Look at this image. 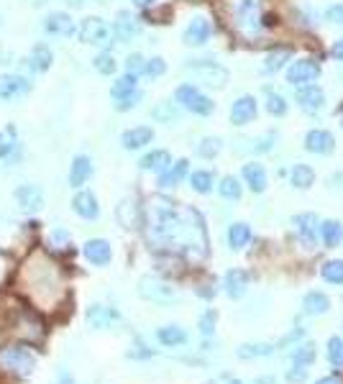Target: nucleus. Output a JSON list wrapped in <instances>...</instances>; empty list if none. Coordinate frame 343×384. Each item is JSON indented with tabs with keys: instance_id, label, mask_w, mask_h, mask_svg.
Masks as SVG:
<instances>
[{
	"instance_id": "1",
	"label": "nucleus",
	"mask_w": 343,
	"mask_h": 384,
	"mask_svg": "<svg viewBox=\"0 0 343 384\" xmlns=\"http://www.w3.org/2000/svg\"><path fill=\"white\" fill-rule=\"evenodd\" d=\"M146 238L154 249H167L187 259L208 256V231L205 220L195 208H177L167 198H154L149 202Z\"/></svg>"
},
{
	"instance_id": "2",
	"label": "nucleus",
	"mask_w": 343,
	"mask_h": 384,
	"mask_svg": "<svg viewBox=\"0 0 343 384\" xmlns=\"http://www.w3.org/2000/svg\"><path fill=\"white\" fill-rule=\"evenodd\" d=\"M24 290L28 293V297H34L39 308H54L64 295V282H62L59 267L42 251H34L26 259Z\"/></svg>"
},
{
	"instance_id": "3",
	"label": "nucleus",
	"mask_w": 343,
	"mask_h": 384,
	"mask_svg": "<svg viewBox=\"0 0 343 384\" xmlns=\"http://www.w3.org/2000/svg\"><path fill=\"white\" fill-rule=\"evenodd\" d=\"M231 24L243 36H256L264 26L261 0H231Z\"/></svg>"
},
{
	"instance_id": "4",
	"label": "nucleus",
	"mask_w": 343,
	"mask_h": 384,
	"mask_svg": "<svg viewBox=\"0 0 343 384\" xmlns=\"http://www.w3.org/2000/svg\"><path fill=\"white\" fill-rule=\"evenodd\" d=\"M175 101L179 108L190 110V113H195V116H210V113L216 110V103L210 101L200 87H195V85H190V82L177 87Z\"/></svg>"
},
{
	"instance_id": "5",
	"label": "nucleus",
	"mask_w": 343,
	"mask_h": 384,
	"mask_svg": "<svg viewBox=\"0 0 343 384\" xmlns=\"http://www.w3.org/2000/svg\"><path fill=\"white\" fill-rule=\"evenodd\" d=\"M139 295H141L143 300L149 302H157V305H172V302L179 300V293H177L175 287L159 277H141V282H139Z\"/></svg>"
},
{
	"instance_id": "6",
	"label": "nucleus",
	"mask_w": 343,
	"mask_h": 384,
	"mask_svg": "<svg viewBox=\"0 0 343 384\" xmlns=\"http://www.w3.org/2000/svg\"><path fill=\"white\" fill-rule=\"evenodd\" d=\"M184 69L202 85H210V87H226L228 82V69L216 64V62H208V59H193L187 62Z\"/></svg>"
},
{
	"instance_id": "7",
	"label": "nucleus",
	"mask_w": 343,
	"mask_h": 384,
	"mask_svg": "<svg viewBox=\"0 0 343 384\" xmlns=\"http://www.w3.org/2000/svg\"><path fill=\"white\" fill-rule=\"evenodd\" d=\"M110 36H113L110 26L98 16L82 18L77 26V39L82 44H90V46H105L110 42Z\"/></svg>"
},
{
	"instance_id": "8",
	"label": "nucleus",
	"mask_w": 343,
	"mask_h": 384,
	"mask_svg": "<svg viewBox=\"0 0 343 384\" xmlns=\"http://www.w3.org/2000/svg\"><path fill=\"white\" fill-rule=\"evenodd\" d=\"M21 159H24V143L18 139L16 125L10 123L6 128H0V162L6 167H16Z\"/></svg>"
},
{
	"instance_id": "9",
	"label": "nucleus",
	"mask_w": 343,
	"mask_h": 384,
	"mask_svg": "<svg viewBox=\"0 0 343 384\" xmlns=\"http://www.w3.org/2000/svg\"><path fill=\"white\" fill-rule=\"evenodd\" d=\"M31 92V80L21 72L0 75V103H16Z\"/></svg>"
},
{
	"instance_id": "10",
	"label": "nucleus",
	"mask_w": 343,
	"mask_h": 384,
	"mask_svg": "<svg viewBox=\"0 0 343 384\" xmlns=\"http://www.w3.org/2000/svg\"><path fill=\"white\" fill-rule=\"evenodd\" d=\"M0 364L6 369H10L13 374H31V369H34L36 359L34 354L26 349V346H10V349H6L3 354H0Z\"/></svg>"
},
{
	"instance_id": "11",
	"label": "nucleus",
	"mask_w": 343,
	"mask_h": 384,
	"mask_svg": "<svg viewBox=\"0 0 343 384\" xmlns=\"http://www.w3.org/2000/svg\"><path fill=\"white\" fill-rule=\"evenodd\" d=\"M13 200H16V205L24 210V213L34 216V213H42L44 210L46 198H44V190L39 187V184L26 182V184H21V187H16V192H13Z\"/></svg>"
},
{
	"instance_id": "12",
	"label": "nucleus",
	"mask_w": 343,
	"mask_h": 384,
	"mask_svg": "<svg viewBox=\"0 0 343 384\" xmlns=\"http://www.w3.org/2000/svg\"><path fill=\"white\" fill-rule=\"evenodd\" d=\"M320 77V64L313 62V59H297L290 64L287 69V82L292 87H305V85H313Z\"/></svg>"
},
{
	"instance_id": "13",
	"label": "nucleus",
	"mask_w": 343,
	"mask_h": 384,
	"mask_svg": "<svg viewBox=\"0 0 343 384\" xmlns=\"http://www.w3.org/2000/svg\"><path fill=\"white\" fill-rule=\"evenodd\" d=\"M292 226H294V234H297L302 246H305V249H315L318 228H320L318 216H313V213H300V216H294Z\"/></svg>"
},
{
	"instance_id": "14",
	"label": "nucleus",
	"mask_w": 343,
	"mask_h": 384,
	"mask_svg": "<svg viewBox=\"0 0 343 384\" xmlns=\"http://www.w3.org/2000/svg\"><path fill=\"white\" fill-rule=\"evenodd\" d=\"M110 31H113V36H116L121 44H128L141 34V21L136 16H131L128 10H118V16H116V21H113V26H110Z\"/></svg>"
},
{
	"instance_id": "15",
	"label": "nucleus",
	"mask_w": 343,
	"mask_h": 384,
	"mask_svg": "<svg viewBox=\"0 0 343 384\" xmlns=\"http://www.w3.org/2000/svg\"><path fill=\"white\" fill-rule=\"evenodd\" d=\"M44 31L46 34H51V36H72V34H77V26H75V21H72V16L69 13H64V10H51L49 16L44 18Z\"/></svg>"
},
{
	"instance_id": "16",
	"label": "nucleus",
	"mask_w": 343,
	"mask_h": 384,
	"mask_svg": "<svg viewBox=\"0 0 343 384\" xmlns=\"http://www.w3.org/2000/svg\"><path fill=\"white\" fill-rule=\"evenodd\" d=\"M72 210H75L82 220H95V218L100 216V205H98L95 192L80 187V190L75 192V198H72Z\"/></svg>"
},
{
	"instance_id": "17",
	"label": "nucleus",
	"mask_w": 343,
	"mask_h": 384,
	"mask_svg": "<svg viewBox=\"0 0 343 384\" xmlns=\"http://www.w3.org/2000/svg\"><path fill=\"white\" fill-rule=\"evenodd\" d=\"M259 113V105H256V98L254 95H241L238 101L231 105V123L234 125H246L252 123L254 118Z\"/></svg>"
},
{
	"instance_id": "18",
	"label": "nucleus",
	"mask_w": 343,
	"mask_h": 384,
	"mask_svg": "<svg viewBox=\"0 0 343 384\" xmlns=\"http://www.w3.org/2000/svg\"><path fill=\"white\" fill-rule=\"evenodd\" d=\"M82 254L85 259L90 261V264H95V267H105L113 259V249H110V243L105 238H90L82 246Z\"/></svg>"
},
{
	"instance_id": "19",
	"label": "nucleus",
	"mask_w": 343,
	"mask_h": 384,
	"mask_svg": "<svg viewBox=\"0 0 343 384\" xmlns=\"http://www.w3.org/2000/svg\"><path fill=\"white\" fill-rule=\"evenodd\" d=\"M297 105L305 113H320L323 105H326V92L320 90L318 85H305V87L297 90Z\"/></svg>"
},
{
	"instance_id": "20",
	"label": "nucleus",
	"mask_w": 343,
	"mask_h": 384,
	"mask_svg": "<svg viewBox=\"0 0 343 384\" xmlns=\"http://www.w3.org/2000/svg\"><path fill=\"white\" fill-rule=\"evenodd\" d=\"M95 167H92V159L87 154H77L72 159V164H69V187H75L80 190L82 184H87V180L92 177Z\"/></svg>"
},
{
	"instance_id": "21",
	"label": "nucleus",
	"mask_w": 343,
	"mask_h": 384,
	"mask_svg": "<svg viewBox=\"0 0 343 384\" xmlns=\"http://www.w3.org/2000/svg\"><path fill=\"white\" fill-rule=\"evenodd\" d=\"M210 34H213V26H210V21H208V18L197 16V18H193V21H190V26H187V28H184L182 39H184V44H187V46H202V44L210 39Z\"/></svg>"
},
{
	"instance_id": "22",
	"label": "nucleus",
	"mask_w": 343,
	"mask_h": 384,
	"mask_svg": "<svg viewBox=\"0 0 343 384\" xmlns=\"http://www.w3.org/2000/svg\"><path fill=\"white\" fill-rule=\"evenodd\" d=\"M151 141H154V131L149 125H134V128L123 131V136H121V146L126 151H139L143 146H149Z\"/></svg>"
},
{
	"instance_id": "23",
	"label": "nucleus",
	"mask_w": 343,
	"mask_h": 384,
	"mask_svg": "<svg viewBox=\"0 0 343 384\" xmlns=\"http://www.w3.org/2000/svg\"><path fill=\"white\" fill-rule=\"evenodd\" d=\"M305 149L310 151V154H331V151L335 149V139L333 134H328V131H323V128H313V131H308V136H305Z\"/></svg>"
},
{
	"instance_id": "24",
	"label": "nucleus",
	"mask_w": 343,
	"mask_h": 384,
	"mask_svg": "<svg viewBox=\"0 0 343 384\" xmlns=\"http://www.w3.org/2000/svg\"><path fill=\"white\" fill-rule=\"evenodd\" d=\"M26 62H28V67H31V72H36V75H44V72H49L51 64H54V51L49 49V44H34V49H31V54L26 57Z\"/></svg>"
},
{
	"instance_id": "25",
	"label": "nucleus",
	"mask_w": 343,
	"mask_h": 384,
	"mask_svg": "<svg viewBox=\"0 0 343 384\" xmlns=\"http://www.w3.org/2000/svg\"><path fill=\"white\" fill-rule=\"evenodd\" d=\"M187 169H190V162H187V159H177V162H172L164 172H159V187L161 190L177 187V184L187 177Z\"/></svg>"
},
{
	"instance_id": "26",
	"label": "nucleus",
	"mask_w": 343,
	"mask_h": 384,
	"mask_svg": "<svg viewBox=\"0 0 343 384\" xmlns=\"http://www.w3.org/2000/svg\"><path fill=\"white\" fill-rule=\"evenodd\" d=\"M172 164V154H169L167 149H151L149 154H143L141 162H139V167L143 169V172H164V169Z\"/></svg>"
},
{
	"instance_id": "27",
	"label": "nucleus",
	"mask_w": 343,
	"mask_h": 384,
	"mask_svg": "<svg viewBox=\"0 0 343 384\" xmlns=\"http://www.w3.org/2000/svg\"><path fill=\"white\" fill-rule=\"evenodd\" d=\"M243 182L249 184V190L252 192H264L267 190V169L261 167L259 162H249V164H243Z\"/></svg>"
},
{
	"instance_id": "28",
	"label": "nucleus",
	"mask_w": 343,
	"mask_h": 384,
	"mask_svg": "<svg viewBox=\"0 0 343 384\" xmlns=\"http://www.w3.org/2000/svg\"><path fill=\"white\" fill-rule=\"evenodd\" d=\"M223 287H226L228 297H243L246 290H249V274L243 269H231L226 272V279H223Z\"/></svg>"
},
{
	"instance_id": "29",
	"label": "nucleus",
	"mask_w": 343,
	"mask_h": 384,
	"mask_svg": "<svg viewBox=\"0 0 343 384\" xmlns=\"http://www.w3.org/2000/svg\"><path fill=\"white\" fill-rule=\"evenodd\" d=\"M118 223L126 228H136L141 223V208H139V202L134 198H126V200L118 205Z\"/></svg>"
},
{
	"instance_id": "30",
	"label": "nucleus",
	"mask_w": 343,
	"mask_h": 384,
	"mask_svg": "<svg viewBox=\"0 0 343 384\" xmlns=\"http://www.w3.org/2000/svg\"><path fill=\"white\" fill-rule=\"evenodd\" d=\"M87 320H90L92 328H110L121 323V315H118L113 308H103V305H92L90 313H87Z\"/></svg>"
},
{
	"instance_id": "31",
	"label": "nucleus",
	"mask_w": 343,
	"mask_h": 384,
	"mask_svg": "<svg viewBox=\"0 0 343 384\" xmlns=\"http://www.w3.org/2000/svg\"><path fill=\"white\" fill-rule=\"evenodd\" d=\"M331 310V300L323 293H308L302 297V313L305 315H326Z\"/></svg>"
},
{
	"instance_id": "32",
	"label": "nucleus",
	"mask_w": 343,
	"mask_h": 384,
	"mask_svg": "<svg viewBox=\"0 0 343 384\" xmlns=\"http://www.w3.org/2000/svg\"><path fill=\"white\" fill-rule=\"evenodd\" d=\"M274 351V343H243L236 349V356L238 359H264V356H272Z\"/></svg>"
},
{
	"instance_id": "33",
	"label": "nucleus",
	"mask_w": 343,
	"mask_h": 384,
	"mask_svg": "<svg viewBox=\"0 0 343 384\" xmlns=\"http://www.w3.org/2000/svg\"><path fill=\"white\" fill-rule=\"evenodd\" d=\"M157 338H159L161 346H167V349H177V346H184L187 343V333H184V328L179 326H164L157 331Z\"/></svg>"
},
{
	"instance_id": "34",
	"label": "nucleus",
	"mask_w": 343,
	"mask_h": 384,
	"mask_svg": "<svg viewBox=\"0 0 343 384\" xmlns=\"http://www.w3.org/2000/svg\"><path fill=\"white\" fill-rule=\"evenodd\" d=\"M139 90V77L136 75H123V77H118L116 82H113V87H110V98L113 101H123V98H128L131 92Z\"/></svg>"
},
{
	"instance_id": "35",
	"label": "nucleus",
	"mask_w": 343,
	"mask_h": 384,
	"mask_svg": "<svg viewBox=\"0 0 343 384\" xmlns=\"http://www.w3.org/2000/svg\"><path fill=\"white\" fill-rule=\"evenodd\" d=\"M290 182L297 187V190H308L315 182V169L310 164H294L292 172H290Z\"/></svg>"
},
{
	"instance_id": "36",
	"label": "nucleus",
	"mask_w": 343,
	"mask_h": 384,
	"mask_svg": "<svg viewBox=\"0 0 343 384\" xmlns=\"http://www.w3.org/2000/svg\"><path fill=\"white\" fill-rule=\"evenodd\" d=\"M249 241H252V228L246 223H234L228 228V246L234 251H241L243 246H249Z\"/></svg>"
},
{
	"instance_id": "37",
	"label": "nucleus",
	"mask_w": 343,
	"mask_h": 384,
	"mask_svg": "<svg viewBox=\"0 0 343 384\" xmlns=\"http://www.w3.org/2000/svg\"><path fill=\"white\" fill-rule=\"evenodd\" d=\"M151 118H154V121H159V123H177V121H179V108H177V103L161 101V103L154 105Z\"/></svg>"
},
{
	"instance_id": "38",
	"label": "nucleus",
	"mask_w": 343,
	"mask_h": 384,
	"mask_svg": "<svg viewBox=\"0 0 343 384\" xmlns=\"http://www.w3.org/2000/svg\"><path fill=\"white\" fill-rule=\"evenodd\" d=\"M315 359H318V349H315V343L313 341H305V343H300V346H294L292 364H297V367H310Z\"/></svg>"
},
{
	"instance_id": "39",
	"label": "nucleus",
	"mask_w": 343,
	"mask_h": 384,
	"mask_svg": "<svg viewBox=\"0 0 343 384\" xmlns=\"http://www.w3.org/2000/svg\"><path fill=\"white\" fill-rule=\"evenodd\" d=\"M320 234H323V243H326L328 249H335V246H341L343 241V226L338 220H326L323 226H320Z\"/></svg>"
},
{
	"instance_id": "40",
	"label": "nucleus",
	"mask_w": 343,
	"mask_h": 384,
	"mask_svg": "<svg viewBox=\"0 0 343 384\" xmlns=\"http://www.w3.org/2000/svg\"><path fill=\"white\" fill-rule=\"evenodd\" d=\"M213 184H216V175L208 172V169H197V172L190 175V187H193L195 192H200V195L213 192Z\"/></svg>"
},
{
	"instance_id": "41",
	"label": "nucleus",
	"mask_w": 343,
	"mask_h": 384,
	"mask_svg": "<svg viewBox=\"0 0 343 384\" xmlns=\"http://www.w3.org/2000/svg\"><path fill=\"white\" fill-rule=\"evenodd\" d=\"M290 59H292V51L290 49H274L267 57V62H264V72H267V75H274V72H279V69L285 67Z\"/></svg>"
},
{
	"instance_id": "42",
	"label": "nucleus",
	"mask_w": 343,
	"mask_h": 384,
	"mask_svg": "<svg viewBox=\"0 0 343 384\" xmlns=\"http://www.w3.org/2000/svg\"><path fill=\"white\" fill-rule=\"evenodd\" d=\"M92 67H95V72H100V75H116V69H118V62L116 57L110 54V51H100L98 57L92 59Z\"/></svg>"
},
{
	"instance_id": "43",
	"label": "nucleus",
	"mask_w": 343,
	"mask_h": 384,
	"mask_svg": "<svg viewBox=\"0 0 343 384\" xmlns=\"http://www.w3.org/2000/svg\"><path fill=\"white\" fill-rule=\"evenodd\" d=\"M218 192L226 198V200H241V182L236 177H223L220 184H218Z\"/></svg>"
},
{
	"instance_id": "44",
	"label": "nucleus",
	"mask_w": 343,
	"mask_h": 384,
	"mask_svg": "<svg viewBox=\"0 0 343 384\" xmlns=\"http://www.w3.org/2000/svg\"><path fill=\"white\" fill-rule=\"evenodd\" d=\"M320 274H323V279L328 284H343V261L341 259L326 261L323 269H320Z\"/></svg>"
},
{
	"instance_id": "45",
	"label": "nucleus",
	"mask_w": 343,
	"mask_h": 384,
	"mask_svg": "<svg viewBox=\"0 0 343 384\" xmlns=\"http://www.w3.org/2000/svg\"><path fill=\"white\" fill-rule=\"evenodd\" d=\"M328 361L335 369L343 367V338H338V335L328 338Z\"/></svg>"
},
{
	"instance_id": "46",
	"label": "nucleus",
	"mask_w": 343,
	"mask_h": 384,
	"mask_svg": "<svg viewBox=\"0 0 343 384\" xmlns=\"http://www.w3.org/2000/svg\"><path fill=\"white\" fill-rule=\"evenodd\" d=\"M220 149H223V143H220V139H216V136H208V139H202V141L197 143V154H200L202 159L218 157Z\"/></svg>"
},
{
	"instance_id": "47",
	"label": "nucleus",
	"mask_w": 343,
	"mask_h": 384,
	"mask_svg": "<svg viewBox=\"0 0 343 384\" xmlns=\"http://www.w3.org/2000/svg\"><path fill=\"white\" fill-rule=\"evenodd\" d=\"M164 72H167V62L161 57H151V59H146L141 75L149 77V80H157V77H161Z\"/></svg>"
},
{
	"instance_id": "48",
	"label": "nucleus",
	"mask_w": 343,
	"mask_h": 384,
	"mask_svg": "<svg viewBox=\"0 0 343 384\" xmlns=\"http://www.w3.org/2000/svg\"><path fill=\"white\" fill-rule=\"evenodd\" d=\"M267 110L272 113V116H276V118L285 116V113H287V101L282 98V95H279V92L269 90L267 92Z\"/></svg>"
},
{
	"instance_id": "49",
	"label": "nucleus",
	"mask_w": 343,
	"mask_h": 384,
	"mask_svg": "<svg viewBox=\"0 0 343 384\" xmlns=\"http://www.w3.org/2000/svg\"><path fill=\"white\" fill-rule=\"evenodd\" d=\"M143 64H146L143 54H128V59H126V72H128V75L139 77L143 72Z\"/></svg>"
},
{
	"instance_id": "50",
	"label": "nucleus",
	"mask_w": 343,
	"mask_h": 384,
	"mask_svg": "<svg viewBox=\"0 0 343 384\" xmlns=\"http://www.w3.org/2000/svg\"><path fill=\"white\" fill-rule=\"evenodd\" d=\"M200 333L205 335V338H210V335L216 333V313H213V310H208V313H202L200 315Z\"/></svg>"
},
{
	"instance_id": "51",
	"label": "nucleus",
	"mask_w": 343,
	"mask_h": 384,
	"mask_svg": "<svg viewBox=\"0 0 343 384\" xmlns=\"http://www.w3.org/2000/svg\"><path fill=\"white\" fill-rule=\"evenodd\" d=\"M143 95L139 90L131 92L128 98H123V101H116V110H121V113H126V110H134L136 105H139V101H141Z\"/></svg>"
},
{
	"instance_id": "52",
	"label": "nucleus",
	"mask_w": 343,
	"mask_h": 384,
	"mask_svg": "<svg viewBox=\"0 0 343 384\" xmlns=\"http://www.w3.org/2000/svg\"><path fill=\"white\" fill-rule=\"evenodd\" d=\"M49 243L54 246V249H62V246H67V243H69V231H67V228H57V231H51Z\"/></svg>"
},
{
	"instance_id": "53",
	"label": "nucleus",
	"mask_w": 343,
	"mask_h": 384,
	"mask_svg": "<svg viewBox=\"0 0 343 384\" xmlns=\"http://www.w3.org/2000/svg\"><path fill=\"white\" fill-rule=\"evenodd\" d=\"M308 379V367H297V364H292V369L287 372V382L290 384H302Z\"/></svg>"
},
{
	"instance_id": "54",
	"label": "nucleus",
	"mask_w": 343,
	"mask_h": 384,
	"mask_svg": "<svg viewBox=\"0 0 343 384\" xmlns=\"http://www.w3.org/2000/svg\"><path fill=\"white\" fill-rule=\"evenodd\" d=\"M326 21L328 24H338L343 26V3H335L326 10Z\"/></svg>"
},
{
	"instance_id": "55",
	"label": "nucleus",
	"mask_w": 343,
	"mask_h": 384,
	"mask_svg": "<svg viewBox=\"0 0 343 384\" xmlns=\"http://www.w3.org/2000/svg\"><path fill=\"white\" fill-rule=\"evenodd\" d=\"M302 335H305V331H302V328H297V331H292V333H290V335H285V338H282V341L276 343V349H285V346H290V343H292V341H300Z\"/></svg>"
},
{
	"instance_id": "56",
	"label": "nucleus",
	"mask_w": 343,
	"mask_h": 384,
	"mask_svg": "<svg viewBox=\"0 0 343 384\" xmlns=\"http://www.w3.org/2000/svg\"><path fill=\"white\" fill-rule=\"evenodd\" d=\"M331 54H333L338 62H343V39H338V42L331 46Z\"/></svg>"
},
{
	"instance_id": "57",
	"label": "nucleus",
	"mask_w": 343,
	"mask_h": 384,
	"mask_svg": "<svg viewBox=\"0 0 343 384\" xmlns=\"http://www.w3.org/2000/svg\"><path fill=\"white\" fill-rule=\"evenodd\" d=\"M315 384H343V379L338 374H331V376H323V379H318Z\"/></svg>"
},
{
	"instance_id": "58",
	"label": "nucleus",
	"mask_w": 343,
	"mask_h": 384,
	"mask_svg": "<svg viewBox=\"0 0 343 384\" xmlns=\"http://www.w3.org/2000/svg\"><path fill=\"white\" fill-rule=\"evenodd\" d=\"M131 3H134L136 8H149V6H154L157 0H131Z\"/></svg>"
},
{
	"instance_id": "59",
	"label": "nucleus",
	"mask_w": 343,
	"mask_h": 384,
	"mask_svg": "<svg viewBox=\"0 0 343 384\" xmlns=\"http://www.w3.org/2000/svg\"><path fill=\"white\" fill-rule=\"evenodd\" d=\"M254 384H276V379L274 376H261V379H256Z\"/></svg>"
},
{
	"instance_id": "60",
	"label": "nucleus",
	"mask_w": 343,
	"mask_h": 384,
	"mask_svg": "<svg viewBox=\"0 0 343 384\" xmlns=\"http://www.w3.org/2000/svg\"><path fill=\"white\" fill-rule=\"evenodd\" d=\"M228 384H241V382H238V379H231V382H228Z\"/></svg>"
},
{
	"instance_id": "61",
	"label": "nucleus",
	"mask_w": 343,
	"mask_h": 384,
	"mask_svg": "<svg viewBox=\"0 0 343 384\" xmlns=\"http://www.w3.org/2000/svg\"><path fill=\"white\" fill-rule=\"evenodd\" d=\"M341 128H343V118H341Z\"/></svg>"
}]
</instances>
